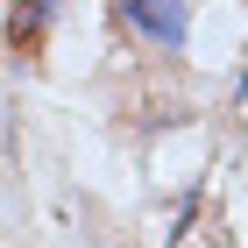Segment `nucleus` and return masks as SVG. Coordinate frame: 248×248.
Masks as SVG:
<instances>
[{"instance_id":"obj_1","label":"nucleus","mask_w":248,"mask_h":248,"mask_svg":"<svg viewBox=\"0 0 248 248\" xmlns=\"http://www.w3.org/2000/svg\"><path fill=\"white\" fill-rule=\"evenodd\" d=\"M121 21H128L142 43H156V50H177L191 7H185V0H121Z\"/></svg>"},{"instance_id":"obj_2","label":"nucleus","mask_w":248,"mask_h":248,"mask_svg":"<svg viewBox=\"0 0 248 248\" xmlns=\"http://www.w3.org/2000/svg\"><path fill=\"white\" fill-rule=\"evenodd\" d=\"M29 7H50V0H29Z\"/></svg>"}]
</instances>
